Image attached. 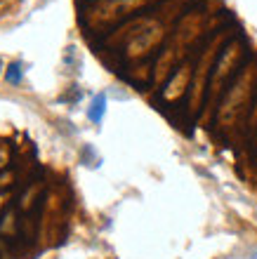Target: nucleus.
Returning a JSON list of instances; mask_svg holds the SVG:
<instances>
[{
    "label": "nucleus",
    "instance_id": "3",
    "mask_svg": "<svg viewBox=\"0 0 257 259\" xmlns=\"http://www.w3.org/2000/svg\"><path fill=\"white\" fill-rule=\"evenodd\" d=\"M0 73H3V59H0Z\"/></svg>",
    "mask_w": 257,
    "mask_h": 259
},
{
    "label": "nucleus",
    "instance_id": "1",
    "mask_svg": "<svg viewBox=\"0 0 257 259\" xmlns=\"http://www.w3.org/2000/svg\"><path fill=\"white\" fill-rule=\"evenodd\" d=\"M104 113H106V95L104 92H99V95L92 99V104H90L88 109V118L92 120L95 125H99L104 120Z\"/></svg>",
    "mask_w": 257,
    "mask_h": 259
},
{
    "label": "nucleus",
    "instance_id": "2",
    "mask_svg": "<svg viewBox=\"0 0 257 259\" xmlns=\"http://www.w3.org/2000/svg\"><path fill=\"white\" fill-rule=\"evenodd\" d=\"M21 80H24V64L12 62L5 68V82L7 85H21Z\"/></svg>",
    "mask_w": 257,
    "mask_h": 259
}]
</instances>
